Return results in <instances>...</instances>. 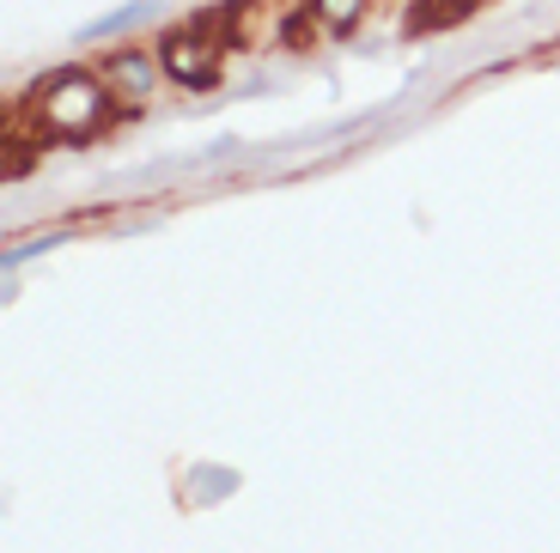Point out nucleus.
Returning a JSON list of instances; mask_svg holds the SVG:
<instances>
[{
    "label": "nucleus",
    "instance_id": "1",
    "mask_svg": "<svg viewBox=\"0 0 560 553\" xmlns=\"http://www.w3.org/2000/svg\"><path fill=\"white\" fill-rule=\"evenodd\" d=\"M110 97H116V92L98 80V73L61 68V73H49V80L37 85V97H31V116H37L43 128H61V134H85V128L104 122Z\"/></svg>",
    "mask_w": 560,
    "mask_h": 553
},
{
    "label": "nucleus",
    "instance_id": "5",
    "mask_svg": "<svg viewBox=\"0 0 560 553\" xmlns=\"http://www.w3.org/2000/svg\"><path fill=\"white\" fill-rule=\"evenodd\" d=\"M311 13H317V25H329V31H348L353 19L365 13V0H311Z\"/></svg>",
    "mask_w": 560,
    "mask_h": 553
},
{
    "label": "nucleus",
    "instance_id": "4",
    "mask_svg": "<svg viewBox=\"0 0 560 553\" xmlns=\"http://www.w3.org/2000/svg\"><path fill=\"white\" fill-rule=\"evenodd\" d=\"M104 73H110L104 85H110L116 97H135V104H140L147 92H153V85H159V73H153V61H147V56H116Z\"/></svg>",
    "mask_w": 560,
    "mask_h": 553
},
{
    "label": "nucleus",
    "instance_id": "3",
    "mask_svg": "<svg viewBox=\"0 0 560 553\" xmlns=\"http://www.w3.org/2000/svg\"><path fill=\"white\" fill-rule=\"evenodd\" d=\"M165 13V0H128V7H116V13L92 19V25H80V43H110V37H128L135 25H147V19Z\"/></svg>",
    "mask_w": 560,
    "mask_h": 553
},
{
    "label": "nucleus",
    "instance_id": "2",
    "mask_svg": "<svg viewBox=\"0 0 560 553\" xmlns=\"http://www.w3.org/2000/svg\"><path fill=\"white\" fill-rule=\"evenodd\" d=\"M220 61H225V37H220L213 19L177 25L165 37V49H159V68H165L177 85H189V92H208V85L220 80Z\"/></svg>",
    "mask_w": 560,
    "mask_h": 553
}]
</instances>
